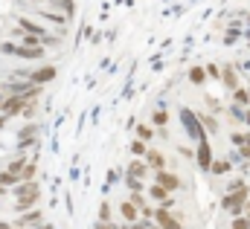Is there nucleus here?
Masks as SVG:
<instances>
[{
	"instance_id": "obj_1",
	"label": "nucleus",
	"mask_w": 250,
	"mask_h": 229,
	"mask_svg": "<svg viewBox=\"0 0 250 229\" xmlns=\"http://www.w3.org/2000/svg\"><path fill=\"white\" fill-rule=\"evenodd\" d=\"M41 186H44L41 180L18 183V186L12 189V197H15V203H12V215H21V212H29V209H35V206L41 203V197H44Z\"/></svg>"
},
{
	"instance_id": "obj_2",
	"label": "nucleus",
	"mask_w": 250,
	"mask_h": 229,
	"mask_svg": "<svg viewBox=\"0 0 250 229\" xmlns=\"http://www.w3.org/2000/svg\"><path fill=\"white\" fill-rule=\"evenodd\" d=\"M0 56H12L18 61H29V64H41V61H47V47H23V44L6 38V41H0Z\"/></svg>"
},
{
	"instance_id": "obj_3",
	"label": "nucleus",
	"mask_w": 250,
	"mask_h": 229,
	"mask_svg": "<svg viewBox=\"0 0 250 229\" xmlns=\"http://www.w3.org/2000/svg\"><path fill=\"white\" fill-rule=\"evenodd\" d=\"M29 12L35 15V20H44L47 26H53L59 35H67V29H70V18L59 12V9H53V6H32L29 3Z\"/></svg>"
},
{
	"instance_id": "obj_4",
	"label": "nucleus",
	"mask_w": 250,
	"mask_h": 229,
	"mask_svg": "<svg viewBox=\"0 0 250 229\" xmlns=\"http://www.w3.org/2000/svg\"><path fill=\"white\" fill-rule=\"evenodd\" d=\"M178 122H181L187 139H192L195 145H198L201 139H207V131H204V125H201V116L195 114L192 108H181V111H178Z\"/></svg>"
},
{
	"instance_id": "obj_5",
	"label": "nucleus",
	"mask_w": 250,
	"mask_h": 229,
	"mask_svg": "<svg viewBox=\"0 0 250 229\" xmlns=\"http://www.w3.org/2000/svg\"><path fill=\"white\" fill-rule=\"evenodd\" d=\"M248 200H250V186L239 189V191H224L221 209H224L230 218H239V215H245V203H248Z\"/></svg>"
},
{
	"instance_id": "obj_6",
	"label": "nucleus",
	"mask_w": 250,
	"mask_h": 229,
	"mask_svg": "<svg viewBox=\"0 0 250 229\" xmlns=\"http://www.w3.org/2000/svg\"><path fill=\"white\" fill-rule=\"evenodd\" d=\"M56 78H59V64H53V61H44V64L29 67V81H32V84L47 87V84H53Z\"/></svg>"
},
{
	"instance_id": "obj_7",
	"label": "nucleus",
	"mask_w": 250,
	"mask_h": 229,
	"mask_svg": "<svg viewBox=\"0 0 250 229\" xmlns=\"http://www.w3.org/2000/svg\"><path fill=\"white\" fill-rule=\"evenodd\" d=\"M212 163H215V154H212V142H209V136H207V139H201V142L195 145V166L204 174H209Z\"/></svg>"
},
{
	"instance_id": "obj_8",
	"label": "nucleus",
	"mask_w": 250,
	"mask_h": 229,
	"mask_svg": "<svg viewBox=\"0 0 250 229\" xmlns=\"http://www.w3.org/2000/svg\"><path fill=\"white\" fill-rule=\"evenodd\" d=\"M12 224L15 227H21V229H35V227H41V224H47V218H44V209H29V212H21V215H15L12 218Z\"/></svg>"
},
{
	"instance_id": "obj_9",
	"label": "nucleus",
	"mask_w": 250,
	"mask_h": 229,
	"mask_svg": "<svg viewBox=\"0 0 250 229\" xmlns=\"http://www.w3.org/2000/svg\"><path fill=\"white\" fill-rule=\"evenodd\" d=\"M154 224H157L160 229H184L181 215H178L175 209H166V206H157V212H154Z\"/></svg>"
},
{
	"instance_id": "obj_10",
	"label": "nucleus",
	"mask_w": 250,
	"mask_h": 229,
	"mask_svg": "<svg viewBox=\"0 0 250 229\" xmlns=\"http://www.w3.org/2000/svg\"><path fill=\"white\" fill-rule=\"evenodd\" d=\"M143 160H146V166L151 169V174H154V172H166V169L172 166V163H169V157H166L160 148H154V145H148V151H146V157H143Z\"/></svg>"
},
{
	"instance_id": "obj_11",
	"label": "nucleus",
	"mask_w": 250,
	"mask_h": 229,
	"mask_svg": "<svg viewBox=\"0 0 250 229\" xmlns=\"http://www.w3.org/2000/svg\"><path fill=\"white\" fill-rule=\"evenodd\" d=\"M151 180H154V183H160L163 189H169L172 194L184 189V180H181L175 172H169V169H166V172H154V174H151Z\"/></svg>"
},
{
	"instance_id": "obj_12",
	"label": "nucleus",
	"mask_w": 250,
	"mask_h": 229,
	"mask_svg": "<svg viewBox=\"0 0 250 229\" xmlns=\"http://www.w3.org/2000/svg\"><path fill=\"white\" fill-rule=\"evenodd\" d=\"M29 102H26V96H6L3 99V108H0V114H6L9 119H15V116L23 114V108H26Z\"/></svg>"
},
{
	"instance_id": "obj_13",
	"label": "nucleus",
	"mask_w": 250,
	"mask_h": 229,
	"mask_svg": "<svg viewBox=\"0 0 250 229\" xmlns=\"http://www.w3.org/2000/svg\"><path fill=\"white\" fill-rule=\"evenodd\" d=\"M148 122H151L154 128H166V125L172 122V114H169L166 102H157V105H154V111L148 114Z\"/></svg>"
},
{
	"instance_id": "obj_14",
	"label": "nucleus",
	"mask_w": 250,
	"mask_h": 229,
	"mask_svg": "<svg viewBox=\"0 0 250 229\" xmlns=\"http://www.w3.org/2000/svg\"><path fill=\"white\" fill-rule=\"evenodd\" d=\"M125 174H128V177H137V180H148V177H151V169L146 166V160L131 157V163L125 166Z\"/></svg>"
},
{
	"instance_id": "obj_15",
	"label": "nucleus",
	"mask_w": 250,
	"mask_h": 229,
	"mask_svg": "<svg viewBox=\"0 0 250 229\" xmlns=\"http://www.w3.org/2000/svg\"><path fill=\"white\" fill-rule=\"evenodd\" d=\"M123 177H125V169H123V166H111V169L105 172V186H102V194L108 197V194H111V189L123 183Z\"/></svg>"
},
{
	"instance_id": "obj_16",
	"label": "nucleus",
	"mask_w": 250,
	"mask_h": 229,
	"mask_svg": "<svg viewBox=\"0 0 250 229\" xmlns=\"http://www.w3.org/2000/svg\"><path fill=\"white\" fill-rule=\"evenodd\" d=\"M221 84L233 93L236 87H242L239 84V70H236V64H221Z\"/></svg>"
},
{
	"instance_id": "obj_17",
	"label": "nucleus",
	"mask_w": 250,
	"mask_h": 229,
	"mask_svg": "<svg viewBox=\"0 0 250 229\" xmlns=\"http://www.w3.org/2000/svg\"><path fill=\"white\" fill-rule=\"evenodd\" d=\"M134 136H137V139H143V142H148V145H151V142H154V139H157V128H154V125H151V122H137V125H134Z\"/></svg>"
},
{
	"instance_id": "obj_18",
	"label": "nucleus",
	"mask_w": 250,
	"mask_h": 229,
	"mask_svg": "<svg viewBox=\"0 0 250 229\" xmlns=\"http://www.w3.org/2000/svg\"><path fill=\"white\" fill-rule=\"evenodd\" d=\"M117 209H120V218H123V224H134V221H140V209H137V206H134L128 197H125Z\"/></svg>"
},
{
	"instance_id": "obj_19",
	"label": "nucleus",
	"mask_w": 250,
	"mask_h": 229,
	"mask_svg": "<svg viewBox=\"0 0 250 229\" xmlns=\"http://www.w3.org/2000/svg\"><path fill=\"white\" fill-rule=\"evenodd\" d=\"M233 169H236V163H233L230 157H215V163H212L209 174H212V177H224V174H230Z\"/></svg>"
},
{
	"instance_id": "obj_20",
	"label": "nucleus",
	"mask_w": 250,
	"mask_h": 229,
	"mask_svg": "<svg viewBox=\"0 0 250 229\" xmlns=\"http://www.w3.org/2000/svg\"><path fill=\"white\" fill-rule=\"evenodd\" d=\"M198 116H201V125H204L207 136H215V134L221 131V122H218V116H215V114H209V111H207V114H198Z\"/></svg>"
},
{
	"instance_id": "obj_21",
	"label": "nucleus",
	"mask_w": 250,
	"mask_h": 229,
	"mask_svg": "<svg viewBox=\"0 0 250 229\" xmlns=\"http://www.w3.org/2000/svg\"><path fill=\"white\" fill-rule=\"evenodd\" d=\"M187 78H189V84H195V87L207 84V67H201V64L189 67V70H187Z\"/></svg>"
},
{
	"instance_id": "obj_22",
	"label": "nucleus",
	"mask_w": 250,
	"mask_h": 229,
	"mask_svg": "<svg viewBox=\"0 0 250 229\" xmlns=\"http://www.w3.org/2000/svg\"><path fill=\"white\" fill-rule=\"evenodd\" d=\"M26 163H29V154H15V157H9V160H6V169L21 177V172L26 169Z\"/></svg>"
},
{
	"instance_id": "obj_23",
	"label": "nucleus",
	"mask_w": 250,
	"mask_h": 229,
	"mask_svg": "<svg viewBox=\"0 0 250 229\" xmlns=\"http://www.w3.org/2000/svg\"><path fill=\"white\" fill-rule=\"evenodd\" d=\"M96 221H114V206H111L108 197L99 200V206H96Z\"/></svg>"
},
{
	"instance_id": "obj_24",
	"label": "nucleus",
	"mask_w": 250,
	"mask_h": 229,
	"mask_svg": "<svg viewBox=\"0 0 250 229\" xmlns=\"http://www.w3.org/2000/svg\"><path fill=\"white\" fill-rule=\"evenodd\" d=\"M50 6H53V9H59V12H64L70 20L76 18V0H53Z\"/></svg>"
},
{
	"instance_id": "obj_25",
	"label": "nucleus",
	"mask_w": 250,
	"mask_h": 229,
	"mask_svg": "<svg viewBox=\"0 0 250 229\" xmlns=\"http://www.w3.org/2000/svg\"><path fill=\"white\" fill-rule=\"evenodd\" d=\"M128 151H131V157H140V160H143V157H146V151H148V142H143V139H137V136H134V139L128 142Z\"/></svg>"
},
{
	"instance_id": "obj_26",
	"label": "nucleus",
	"mask_w": 250,
	"mask_h": 229,
	"mask_svg": "<svg viewBox=\"0 0 250 229\" xmlns=\"http://www.w3.org/2000/svg\"><path fill=\"white\" fill-rule=\"evenodd\" d=\"M21 183V177L18 174H12L9 169H0V186H6V189H15Z\"/></svg>"
},
{
	"instance_id": "obj_27",
	"label": "nucleus",
	"mask_w": 250,
	"mask_h": 229,
	"mask_svg": "<svg viewBox=\"0 0 250 229\" xmlns=\"http://www.w3.org/2000/svg\"><path fill=\"white\" fill-rule=\"evenodd\" d=\"M233 102H236V105H242V108H250L248 87H236V90H233Z\"/></svg>"
},
{
	"instance_id": "obj_28",
	"label": "nucleus",
	"mask_w": 250,
	"mask_h": 229,
	"mask_svg": "<svg viewBox=\"0 0 250 229\" xmlns=\"http://www.w3.org/2000/svg\"><path fill=\"white\" fill-rule=\"evenodd\" d=\"M128 200H131V203H134L137 209H143V206H148V203H151L146 191H128Z\"/></svg>"
},
{
	"instance_id": "obj_29",
	"label": "nucleus",
	"mask_w": 250,
	"mask_h": 229,
	"mask_svg": "<svg viewBox=\"0 0 250 229\" xmlns=\"http://www.w3.org/2000/svg\"><path fill=\"white\" fill-rule=\"evenodd\" d=\"M79 180H82V157L76 154L70 163V183H79Z\"/></svg>"
},
{
	"instance_id": "obj_30",
	"label": "nucleus",
	"mask_w": 250,
	"mask_h": 229,
	"mask_svg": "<svg viewBox=\"0 0 250 229\" xmlns=\"http://www.w3.org/2000/svg\"><path fill=\"white\" fill-rule=\"evenodd\" d=\"M207 78H212V81H221V64L209 61V64H207Z\"/></svg>"
},
{
	"instance_id": "obj_31",
	"label": "nucleus",
	"mask_w": 250,
	"mask_h": 229,
	"mask_svg": "<svg viewBox=\"0 0 250 229\" xmlns=\"http://www.w3.org/2000/svg\"><path fill=\"white\" fill-rule=\"evenodd\" d=\"M245 139H248V131H233V134H230V145H233V148H242Z\"/></svg>"
},
{
	"instance_id": "obj_32",
	"label": "nucleus",
	"mask_w": 250,
	"mask_h": 229,
	"mask_svg": "<svg viewBox=\"0 0 250 229\" xmlns=\"http://www.w3.org/2000/svg\"><path fill=\"white\" fill-rule=\"evenodd\" d=\"M227 114H230V119H233V122H242V119H245V108H242V105H236V102H233V105H230V108H227Z\"/></svg>"
},
{
	"instance_id": "obj_33",
	"label": "nucleus",
	"mask_w": 250,
	"mask_h": 229,
	"mask_svg": "<svg viewBox=\"0 0 250 229\" xmlns=\"http://www.w3.org/2000/svg\"><path fill=\"white\" fill-rule=\"evenodd\" d=\"M204 102H207V111H209V114H221V102H218V99H215V96H204Z\"/></svg>"
},
{
	"instance_id": "obj_34",
	"label": "nucleus",
	"mask_w": 250,
	"mask_h": 229,
	"mask_svg": "<svg viewBox=\"0 0 250 229\" xmlns=\"http://www.w3.org/2000/svg\"><path fill=\"white\" fill-rule=\"evenodd\" d=\"M230 229H250V218H248V215L233 218V221H230Z\"/></svg>"
},
{
	"instance_id": "obj_35",
	"label": "nucleus",
	"mask_w": 250,
	"mask_h": 229,
	"mask_svg": "<svg viewBox=\"0 0 250 229\" xmlns=\"http://www.w3.org/2000/svg\"><path fill=\"white\" fill-rule=\"evenodd\" d=\"M35 114H38V105H35V102H29V105L23 108L21 119H23V122H32V119H35Z\"/></svg>"
},
{
	"instance_id": "obj_36",
	"label": "nucleus",
	"mask_w": 250,
	"mask_h": 229,
	"mask_svg": "<svg viewBox=\"0 0 250 229\" xmlns=\"http://www.w3.org/2000/svg\"><path fill=\"white\" fill-rule=\"evenodd\" d=\"M248 183H245V177H236V180H230L227 186H224V191H239V189H245Z\"/></svg>"
},
{
	"instance_id": "obj_37",
	"label": "nucleus",
	"mask_w": 250,
	"mask_h": 229,
	"mask_svg": "<svg viewBox=\"0 0 250 229\" xmlns=\"http://www.w3.org/2000/svg\"><path fill=\"white\" fill-rule=\"evenodd\" d=\"M62 200H64V212H67V215H73V212H76V206H73V194H70V189L62 194Z\"/></svg>"
},
{
	"instance_id": "obj_38",
	"label": "nucleus",
	"mask_w": 250,
	"mask_h": 229,
	"mask_svg": "<svg viewBox=\"0 0 250 229\" xmlns=\"http://www.w3.org/2000/svg\"><path fill=\"white\" fill-rule=\"evenodd\" d=\"M90 229H120V224L117 221H93Z\"/></svg>"
},
{
	"instance_id": "obj_39",
	"label": "nucleus",
	"mask_w": 250,
	"mask_h": 229,
	"mask_svg": "<svg viewBox=\"0 0 250 229\" xmlns=\"http://www.w3.org/2000/svg\"><path fill=\"white\" fill-rule=\"evenodd\" d=\"M178 154H181V157H187V160H192V163H195V148H192V145H178Z\"/></svg>"
},
{
	"instance_id": "obj_40",
	"label": "nucleus",
	"mask_w": 250,
	"mask_h": 229,
	"mask_svg": "<svg viewBox=\"0 0 250 229\" xmlns=\"http://www.w3.org/2000/svg\"><path fill=\"white\" fill-rule=\"evenodd\" d=\"M157 139H160V142L172 139V131H169V125H166V128H157Z\"/></svg>"
},
{
	"instance_id": "obj_41",
	"label": "nucleus",
	"mask_w": 250,
	"mask_h": 229,
	"mask_svg": "<svg viewBox=\"0 0 250 229\" xmlns=\"http://www.w3.org/2000/svg\"><path fill=\"white\" fill-rule=\"evenodd\" d=\"M99 111H102V108H99V105H93V108H90V111H87V116H90V122H99Z\"/></svg>"
},
{
	"instance_id": "obj_42",
	"label": "nucleus",
	"mask_w": 250,
	"mask_h": 229,
	"mask_svg": "<svg viewBox=\"0 0 250 229\" xmlns=\"http://www.w3.org/2000/svg\"><path fill=\"white\" fill-rule=\"evenodd\" d=\"M87 38H90V44H93V47H96V44H102V32H90Z\"/></svg>"
},
{
	"instance_id": "obj_43",
	"label": "nucleus",
	"mask_w": 250,
	"mask_h": 229,
	"mask_svg": "<svg viewBox=\"0 0 250 229\" xmlns=\"http://www.w3.org/2000/svg\"><path fill=\"white\" fill-rule=\"evenodd\" d=\"M15 224H12V218H0V229H12Z\"/></svg>"
},
{
	"instance_id": "obj_44",
	"label": "nucleus",
	"mask_w": 250,
	"mask_h": 229,
	"mask_svg": "<svg viewBox=\"0 0 250 229\" xmlns=\"http://www.w3.org/2000/svg\"><path fill=\"white\" fill-rule=\"evenodd\" d=\"M9 194H12V189H6V186H0V203H3V200H6Z\"/></svg>"
},
{
	"instance_id": "obj_45",
	"label": "nucleus",
	"mask_w": 250,
	"mask_h": 229,
	"mask_svg": "<svg viewBox=\"0 0 250 229\" xmlns=\"http://www.w3.org/2000/svg\"><path fill=\"white\" fill-rule=\"evenodd\" d=\"M26 3H32V6H50L53 0H26Z\"/></svg>"
},
{
	"instance_id": "obj_46",
	"label": "nucleus",
	"mask_w": 250,
	"mask_h": 229,
	"mask_svg": "<svg viewBox=\"0 0 250 229\" xmlns=\"http://www.w3.org/2000/svg\"><path fill=\"white\" fill-rule=\"evenodd\" d=\"M6 125H9V116H6V114H0V131H3Z\"/></svg>"
},
{
	"instance_id": "obj_47",
	"label": "nucleus",
	"mask_w": 250,
	"mask_h": 229,
	"mask_svg": "<svg viewBox=\"0 0 250 229\" xmlns=\"http://www.w3.org/2000/svg\"><path fill=\"white\" fill-rule=\"evenodd\" d=\"M242 125H248L250 128V108H245V119H242Z\"/></svg>"
},
{
	"instance_id": "obj_48",
	"label": "nucleus",
	"mask_w": 250,
	"mask_h": 229,
	"mask_svg": "<svg viewBox=\"0 0 250 229\" xmlns=\"http://www.w3.org/2000/svg\"><path fill=\"white\" fill-rule=\"evenodd\" d=\"M3 99H6V93H0V108H3Z\"/></svg>"
},
{
	"instance_id": "obj_49",
	"label": "nucleus",
	"mask_w": 250,
	"mask_h": 229,
	"mask_svg": "<svg viewBox=\"0 0 250 229\" xmlns=\"http://www.w3.org/2000/svg\"><path fill=\"white\" fill-rule=\"evenodd\" d=\"M248 23H250V15H248Z\"/></svg>"
},
{
	"instance_id": "obj_50",
	"label": "nucleus",
	"mask_w": 250,
	"mask_h": 229,
	"mask_svg": "<svg viewBox=\"0 0 250 229\" xmlns=\"http://www.w3.org/2000/svg\"><path fill=\"white\" fill-rule=\"evenodd\" d=\"M248 93H250V87H248Z\"/></svg>"
}]
</instances>
